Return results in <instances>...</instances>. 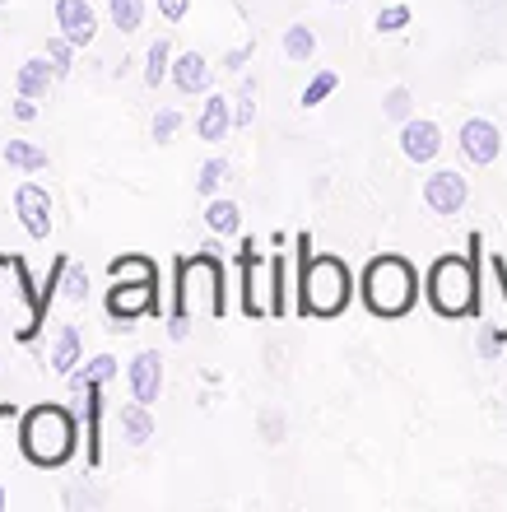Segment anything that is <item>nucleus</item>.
<instances>
[{"instance_id":"f257e3e1","label":"nucleus","mask_w":507,"mask_h":512,"mask_svg":"<svg viewBox=\"0 0 507 512\" xmlns=\"http://www.w3.org/2000/svg\"><path fill=\"white\" fill-rule=\"evenodd\" d=\"M196 312L224 322L228 317V270L219 247H201L196 256H182L177 261V284H173V308H168V322H191Z\"/></svg>"},{"instance_id":"f03ea898","label":"nucleus","mask_w":507,"mask_h":512,"mask_svg":"<svg viewBox=\"0 0 507 512\" xmlns=\"http://www.w3.org/2000/svg\"><path fill=\"white\" fill-rule=\"evenodd\" d=\"M298 312L303 317H340L354 298V275L340 256H312V233H298Z\"/></svg>"},{"instance_id":"7ed1b4c3","label":"nucleus","mask_w":507,"mask_h":512,"mask_svg":"<svg viewBox=\"0 0 507 512\" xmlns=\"http://www.w3.org/2000/svg\"><path fill=\"white\" fill-rule=\"evenodd\" d=\"M75 443H80V429H75V415L66 405H33L19 419V452L42 471L66 466L75 457Z\"/></svg>"},{"instance_id":"20e7f679","label":"nucleus","mask_w":507,"mask_h":512,"mask_svg":"<svg viewBox=\"0 0 507 512\" xmlns=\"http://www.w3.org/2000/svg\"><path fill=\"white\" fill-rule=\"evenodd\" d=\"M424 294L442 317H470L480 308V256H438L428 266Z\"/></svg>"},{"instance_id":"39448f33","label":"nucleus","mask_w":507,"mask_h":512,"mask_svg":"<svg viewBox=\"0 0 507 512\" xmlns=\"http://www.w3.org/2000/svg\"><path fill=\"white\" fill-rule=\"evenodd\" d=\"M363 303L373 317H405L419 298V275L405 256H373L368 270H363Z\"/></svg>"},{"instance_id":"423d86ee","label":"nucleus","mask_w":507,"mask_h":512,"mask_svg":"<svg viewBox=\"0 0 507 512\" xmlns=\"http://www.w3.org/2000/svg\"><path fill=\"white\" fill-rule=\"evenodd\" d=\"M107 317L117 322V331H131V322H140V317H163V284L112 280V289H107Z\"/></svg>"},{"instance_id":"0eeeda50","label":"nucleus","mask_w":507,"mask_h":512,"mask_svg":"<svg viewBox=\"0 0 507 512\" xmlns=\"http://www.w3.org/2000/svg\"><path fill=\"white\" fill-rule=\"evenodd\" d=\"M238 275H242V312L247 317H270V261L252 243H242L238 252Z\"/></svg>"},{"instance_id":"6e6552de","label":"nucleus","mask_w":507,"mask_h":512,"mask_svg":"<svg viewBox=\"0 0 507 512\" xmlns=\"http://www.w3.org/2000/svg\"><path fill=\"white\" fill-rule=\"evenodd\" d=\"M14 215H19V224L28 229V238H47L52 233V196L38 187V182H19V191H14Z\"/></svg>"},{"instance_id":"1a4fd4ad","label":"nucleus","mask_w":507,"mask_h":512,"mask_svg":"<svg viewBox=\"0 0 507 512\" xmlns=\"http://www.w3.org/2000/svg\"><path fill=\"white\" fill-rule=\"evenodd\" d=\"M470 187H466V177L452 173V168H438V173L424 182V201L433 215H456L461 205H466Z\"/></svg>"},{"instance_id":"9d476101","label":"nucleus","mask_w":507,"mask_h":512,"mask_svg":"<svg viewBox=\"0 0 507 512\" xmlns=\"http://www.w3.org/2000/svg\"><path fill=\"white\" fill-rule=\"evenodd\" d=\"M456 140H461V149H466V159L480 163V168H489V163L503 154V135H498L494 122H484V117H470Z\"/></svg>"},{"instance_id":"9b49d317","label":"nucleus","mask_w":507,"mask_h":512,"mask_svg":"<svg viewBox=\"0 0 507 512\" xmlns=\"http://www.w3.org/2000/svg\"><path fill=\"white\" fill-rule=\"evenodd\" d=\"M126 382H131V396L140 405L159 401V396H163V359H159V350L135 354L131 368H126Z\"/></svg>"},{"instance_id":"f8f14e48","label":"nucleus","mask_w":507,"mask_h":512,"mask_svg":"<svg viewBox=\"0 0 507 512\" xmlns=\"http://www.w3.org/2000/svg\"><path fill=\"white\" fill-rule=\"evenodd\" d=\"M56 28L66 33L75 47H89L98 38V14L89 0H56Z\"/></svg>"},{"instance_id":"ddd939ff","label":"nucleus","mask_w":507,"mask_h":512,"mask_svg":"<svg viewBox=\"0 0 507 512\" xmlns=\"http://www.w3.org/2000/svg\"><path fill=\"white\" fill-rule=\"evenodd\" d=\"M438 149H442V131H438V122L410 117V122L401 126V154H405L410 163H428V159H438Z\"/></svg>"},{"instance_id":"4468645a","label":"nucleus","mask_w":507,"mask_h":512,"mask_svg":"<svg viewBox=\"0 0 507 512\" xmlns=\"http://www.w3.org/2000/svg\"><path fill=\"white\" fill-rule=\"evenodd\" d=\"M103 387L107 382H84V457L89 466L103 461Z\"/></svg>"},{"instance_id":"2eb2a0df","label":"nucleus","mask_w":507,"mask_h":512,"mask_svg":"<svg viewBox=\"0 0 507 512\" xmlns=\"http://www.w3.org/2000/svg\"><path fill=\"white\" fill-rule=\"evenodd\" d=\"M210 80H214V70H210V61H205L196 47H191V52H182V56L173 61V84H177V94H187V98L210 94Z\"/></svg>"},{"instance_id":"dca6fc26","label":"nucleus","mask_w":507,"mask_h":512,"mask_svg":"<svg viewBox=\"0 0 507 512\" xmlns=\"http://www.w3.org/2000/svg\"><path fill=\"white\" fill-rule=\"evenodd\" d=\"M228 131H233V103H228L224 94H205V108L201 117H196V140H228Z\"/></svg>"},{"instance_id":"f3484780","label":"nucleus","mask_w":507,"mask_h":512,"mask_svg":"<svg viewBox=\"0 0 507 512\" xmlns=\"http://www.w3.org/2000/svg\"><path fill=\"white\" fill-rule=\"evenodd\" d=\"M52 84H56V70H52L47 56H28L24 66L14 70V89H19L24 98H47Z\"/></svg>"},{"instance_id":"a211bd4d","label":"nucleus","mask_w":507,"mask_h":512,"mask_svg":"<svg viewBox=\"0 0 507 512\" xmlns=\"http://www.w3.org/2000/svg\"><path fill=\"white\" fill-rule=\"evenodd\" d=\"M80 364H84L80 326H75V322H61V331H56V345H52V368L61 373V378H70V373H75Z\"/></svg>"},{"instance_id":"6ab92c4d","label":"nucleus","mask_w":507,"mask_h":512,"mask_svg":"<svg viewBox=\"0 0 507 512\" xmlns=\"http://www.w3.org/2000/svg\"><path fill=\"white\" fill-rule=\"evenodd\" d=\"M107 275L112 280H131V284H163L159 261H149V256H117V261H107Z\"/></svg>"},{"instance_id":"aec40b11","label":"nucleus","mask_w":507,"mask_h":512,"mask_svg":"<svg viewBox=\"0 0 507 512\" xmlns=\"http://www.w3.org/2000/svg\"><path fill=\"white\" fill-rule=\"evenodd\" d=\"M205 229H210L214 238H228V233H238V229H242V210H238V201L210 196V205H205Z\"/></svg>"},{"instance_id":"412c9836","label":"nucleus","mask_w":507,"mask_h":512,"mask_svg":"<svg viewBox=\"0 0 507 512\" xmlns=\"http://www.w3.org/2000/svg\"><path fill=\"white\" fill-rule=\"evenodd\" d=\"M121 438H126V443L131 447H145L149 438H154V415H149V405H126V410H121Z\"/></svg>"},{"instance_id":"4be33fe9","label":"nucleus","mask_w":507,"mask_h":512,"mask_svg":"<svg viewBox=\"0 0 507 512\" xmlns=\"http://www.w3.org/2000/svg\"><path fill=\"white\" fill-rule=\"evenodd\" d=\"M270 317H289V256H270Z\"/></svg>"},{"instance_id":"5701e85b","label":"nucleus","mask_w":507,"mask_h":512,"mask_svg":"<svg viewBox=\"0 0 507 512\" xmlns=\"http://www.w3.org/2000/svg\"><path fill=\"white\" fill-rule=\"evenodd\" d=\"M5 163L19 173H42L47 168V149H38L33 140H5Z\"/></svg>"},{"instance_id":"b1692460","label":"nucleus","mask_w":507,"mask_h":512,"mask_svg":"<svg viewBox=\"0 0 507 512\" xmlns=\"http://www.w3.org/2000/svg\"><path fill=\"white\" fill-rule=\"evenodd\" d=\"M284 56L298 61V66H307V61L317 56V33H312L307 24H289L284 28Z\"/></svg>"},{"instance_id":"393cba45","label":"nucleus","mask_w":507,"mask_h":512,"mask_svg":"<svg viewBox=\"0 0 507 512\" xmlns=\"http://www.w3.org/2000/svg\"><path fill=\"white\" fill-rule=\"evenodd\" d=\"M168 75H173V47H168V38H159L145 52V84H149V89H159Z\"/></svg>"},{"instance_id":"a878e982","label":"nucleus","mask_w":507,"mask_h":512,"mask_svg":"<svg viewBox=\"0 0 507 512\" xmlns=\"http://www.w3.org/2000/svg\"><path fill=\"white\" fill-rule=\"evenodd\" d=\"M121 373V364L117 359H112V354H94V359H89V364L84 368H75V373H70V378H75V387L84 391V382H112Z\"/></svg>"},{"instance_id":"bb28decb","label":"nucleus","mask_w":507,"mask_h":512,"mask_svg":"<svg viewBox=\"0 0 507 512\" xmlns=\"http://www.w3.org/2000/svg\"><path fill=\"white\" fill-rule=\"evenodd\" d=\"M107 14H112V24L121 33H140L145 24V0H107Z\"/></svg>"},{"instance_id":"cd10ccee","label":"nucleus","mask_w":507,"mask_h":512,"mask_svg":"<svg viewBox=\"0 0 507 512\" xmlns=\"http://www.w3.org/2000/svg\"><path fill=\"white\" fill-rule=\"evenodd\" d=\"M335 89H340V75H335V70H317V75L307 80V89H303L298 103H303V108H317V103H326Z\"/></svg>"},{"instance_id":"c85d7f7f","label":"nucleus","mask_w":507,"mask_h":512,"mask_svg":"<svg viewBox=\"0 0 507 512\" xmlns=\"http://www.w3.org/2000/svg\"><path fill=\"white\" fill-rule=\"evenodd\" d=\"M233 173V163L228 159H210V163H201V173H196V196H205L210 201L214 191L224 187V177Z\"/></svg>"},{"instance_id":"c756f323","label":"nucleus","mask_w":507,"mask_h":512,"mask_svg":"<svg viewBox=\"0 0 507 512\" xmlns=\"http://www.w3.org/2000/svg\"><path fill=\"white\" fill-rule=\"evenodd\" d=\"M66 266H70L66 256H56V261H52V275L38 284V308H42V312H52L56 294H61V280H66Z\"/></svg>"},{"instance_id":"7c9ffc66","label":"nucleus","mask_w":507,"mask_h":512,"mask_svg":"<svg viewBox=\"0 0 507 512\" xmlns=\"http://www.w3.org/2000/svg\"><path fill=\"white\" fill-rule=\"evenodd\" d=\"M70 56H75V42H70L66 33H56V38L47 42V61H52L56 80H61V75H70Z\"/></svg>"},{"instance_id":"2f4dec72","label":"nucleus","mask_w":507,"mask_h":512,"mask_svg":"<svg viewBox=\"0 0 507 512\" xmlns=\"http://www.w3.org/2000/svg\"><path fill=\"white\" fill-rule=\"evenodd\" d=\"M382 112H387L391 122H410V117H414V98H410V89H405V84H396V89L387 94V103H382Z\"/></svg>"},{"instance_id":"473e14b6","label":"nucleus","mask_w":507,"mask_h":512,"mask_svg":"<svg viewBox=\"0 0 507 512\" xmlns=\"http://www.w3.org/2000/svg\"><path fill=\"white\" fill-rule=\"evenodd\" d=\"M182 126H187V117H182V112H177V108H163L159 117H154V126H149V135H154L159 145H168V140H173Z\"/></svg>"},{"instance_id":"72a5a7b5","label":"nucleus","mask_w":507,"mask_h":512,"mask_svg":"<svg viewBox=\"0 0 507 512\" xmlns=\"http://www.w3.org/2000/svg\"><path fill=\"white\" fill-rule=\"evenodd\" d=\"M61 294H66L70 303H84V298H89V275H84V266H66V280H61Z\"/></svg>"},{"instance_id":"f704fd0d","label":"nucleus","mask_w":507,"mask_h":512,"mask_svg":"<svg viewBox=\"0 0 507 512\" xmlns=\"http://www.w3.org/2000/svg\"><path fill=\"white\" fill-rule=\"evenodd\" d=\"M252 117H256V84L247 80L238 94V108H233V126H252Z\"/></svg>"},{"instance_id":"c9c22d12","label":"nucleus","mask_w":507,"mask_h":512,"mask_svg":"<svg viewBox=\"0 0 507 512\" xmlns=\"http://www.w3.org/2000/svg\"><path fill=\"white\" fill-rule=\"evenodd\" d=\"M410 24V5H387V10H377V28L382 33H401Z\"/></svg>"},{"instance_id":"e433bc0d","label":"nucleus","mask_w":507,"mask_h":512,"mask_svg":"<svg viewBox=\"0 0 507 512\" xmlns=\"http://www.w3.org/2000/svg\"><path fill=\"white\" fill-rule=\"evenodd\" d=\"M252 52H256L252 42H242V47H228V52H224V70H228V75H233V70H242L247 61H252Z\"/></svg>"},{"instance_id":"4c0bfd02","label":"nucleus","mask_w":507,"mask_h":512,"mask_svg":"<svg viewBox=\"0 0 507 512\" xmlns=\"http://www.w3.org/2000/svg\"><path fill=\"white\" fill-rule=\"evenodd\" d=\"M191 10V0H159V14L168 19V24H182Z\"/></svg>"},{"instance_id":"58836bf2","label":"nucleus","mask_w":507,"mask_h":512,"mask_svg":"<svg viewBox=\"0 0 507 512\" xmlns=\"http://www.w3.org/2000/svg\"><path fill=\"white\" fill-rule=\"evenodd\" d=\"M10 112H14V122H24V126L38 122V98H24V94H19V103H14Z\"/></svg>"},{"instance_id":"ea45409f","label":"nucleus","mask_w":507,"mask_h":512,"mask_svg":"<svg viewBox=\"0 0 507 512\" xmlns=\"http://www.w3.org/2000/svg\"><path fill=\"white\" fill-rule=\"evenodd\" d=\"M14 419H19V405H0V424H14Z\"/></svg>"},{"instance_id":"a19ab883","label":"nucleus","mask_w":507,"mask_h":512,"mask_svg":"<svg viewBox=\"0 0 507 512\" xmlns=\"http://www.w3.org/2000/svg\"><path fill=\"white\" fill-rule=\"evenodd\" d=\"M187 326L191 322H168V336H173V340H187Z\"/></svg>"},{"instance_id":"79ce46f5","label":"nucleus","mask_w":507,"mask_h":512,"mask_svg":"<svg viewBox=\"0 0 507 512\" xmlns=\"http://www.w3.org/2000/svg\"><path fill=\"white\" fill-rule=\"evenodd\" d=\"M335 5H345V0H335Z\"/></svg>"}]
</instances>
